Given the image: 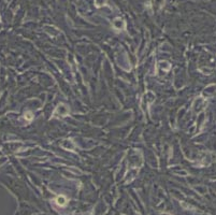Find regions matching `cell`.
<instances>
[{
  "instance_id": "cell-1",
  "label": "cell",
  "mask_w": 216,
  "mask_h": 215,
  "mask_svg": "<svg viewBox=\"0 0 216 215\" xmlns=\"http://www.w3.org/2000/svg\"><path fill=\"white\" fill-rule=\"evenodd\" d=\"M57 114L62 117H65L67 116V115H69V108L67 107L66 104H64V103L58 104L57 108H56V110H55V112H54V115H57Z\"/></svg>"
},
{
  "instance_id": "cell-2",
  "label": "cell",
  "mask_w": 216,
  "mask_h": 215,
  "mask_svg": "<svg viewBox=\"0 0 216 215\" xmlns=\"http://www.w3.org/2000/svg\"><path fill=\"white\" fill-rule=\"evenodd\" d=\"M113 25H114V27L116 29H123L124 27H125V23L123 22V19L116 18L114 21V23H113Z\"/></svg>"
},
{
  "instance_id": "cell-3",
  "label": "cell",
  "mask_w": 216,
  "mask_h": 215,
  "mask_svg": "<svg viewBox=\"0 0 216 215\" xmlns=\"http://www.w3.org/2000/svg\"><path fill=\"white\" fill-rule=\"evenodd\" d=\"M66 202H67V199L65 198V196H58V197L56 198V203H57L58 206H64L66 204Z\"/></svg>"
},
{
  "instance_id": "cell-4",
  "label": "cell",
  "mask_w": 216,
  "mask_h": 215,
  "mask_svg": "<svg viewBox=\"0 0 216 215\" xmlns=\"http://www.w3.org/2000/svg\"><path fill=\"white\" fill-rule=\"evenodd\" d=\"M25 118H26L27 121H32V118H33V115H32V113L31 112H26L25 113Z\"/></svg>"
}]
</instances>
